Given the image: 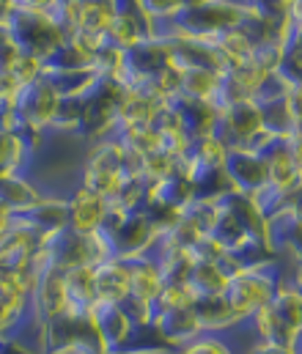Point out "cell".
Segmentation results:
<instances>
[{
    "label": "cell",
    "instance_id": "6",
    "mask_svg": "<svg viewBox=\"0 0 302 354\" xmlns=\"http://www.w3.org/2000/svg\"><path fill=\"white\" fill-rule=\"evenodd\" d=\"M225 174L234 184V192L258 198L267 187H270V165L264 160V154L256 151H231L228 162H225Z\"/></svg>",
    "mask_w": 302,
    "mask_h": 354
},
{
    "label": "cell",
    "instance_id": "12",
    "mask_svg": "<svg viewBox=\"0 0 302 354\" xmlns=\"http://www.w3.org/2000/svg\"><path fill=\"white\" fill-rule=\"evenodd\" d=\"M33 157H36V151L19 127L0 129V176L25 174Z\"/></svg>",
    "mask_w": 302,
    "mask_h": 354
},
{
    "label": "cell",
    "instance_id": "28",
    "mask_svg": "<svg viewBox=\"0 0 302 354\" xmlns=\"http://www.w3.org/2000/svg\"><path fill=\"white\" fill-rule=\"evenodd\" d=\"M286 280H289V283H294V286L302 291V272H292V274H286Z\"/></svg>",
    "mask_w": 302,
    "mask_h": 354
},
{
    "label": "cell",
    "instance_id": "1",
    "mask_svg": "<svg viewBox=\"0 0 302 354\" xmlns=\"http://www.w3.org/2000/svg\"><path fill=\"white\" fill-rule=\"evenodd\" d=\"M283 280H286V269L281 261L245 266L239 274L231 277V283L225 288V299L236 310V316L242 322H247L250 316H256L261 308H267L272 302V297Z\"/></svg>",
    "mask_w": 302,
    "mask_h": 354
},
{
    "label": "cell",
    "instance_id": "25",
    "mask_svg": "<svg viewBox=\"0 0 302 354\" xmlns=\"http://www.w3.org/2000/svg\"><path fill=\"white\" fill-rule=\"evenodd\" d=\"M0 354H36V352L25 349V346L17 344V341H0Z\"/></svg>",
    "mask_w": 302,
    "mask_h": 354
},
{
    "label": "cell",
    "instance_id": "5",
    "mask_svg": "<svg viewBox=\"0 0 302 354\" xmlns=\"http://www.w3.org/2000/svg\"><path fill=\"white\" fill-rule=\"evenodd\" d=\"M97 327H100L102 338L107 344V352H124V349H135L138 346V327L132 324V319L124 313L121 305L113 302H97L88 308Z\"/></svg>",
    "mask_w": 302,
    "mask_h": 354
},
{
    "label": "cell",
    "instance_id": "21",
    "mask_svg": "<svg viewBox=\"0 0 302 354\" xmlns=\"http://www.w3.org/2000/svg\"><path fill=\"white\" fill-rule=\"evenodd\" d=\"M286 102H289L292 118H294V124H297V132H302V83L286 91Z\"/></svg>",
    "mask_w": 302,
    "mask_h": 354
},
{
    "label": "cell",
    "instance_id": "11",
    "mask_svg": "<svg viewBox=\"0 0 302 354\" xmlns=\"http://www.w3.org/2000/svg\"><path fill=\"white\" fill-rule=\"evenodd\" d=\"M196 313L201 319L203 333H211V335H228L234 330H242L245 322L236 316V310L228 305L225 294H217V297H198L196 299Z\"/></svg>",
    "mask_w": 302,
    "mask_h": 354
},
{
    "label": "cell",
    "instance_id": "17",
    "mask_svg": "<svg viewBox=\"0 0 302 354\" xmlns=\"http://www.w3.org/2000/svg\"><path fill=\"white\" fill-rule=\"evenodd\" d=\"M231 283V274L223 264V259L217 261H196L193 272H190V286L196 288L198 297H217V294H225Z\"/></svg>",
    "mask_w": 302,
    "mask_h": 354
},
{
    "label": "cell",
    "instance_id": "30",
    "mask_svg": "<svg viewBox=\"0 0 302 354\" xmlns=\"http://www.w3.org/2000/svg\"><path fill=\"white\" fill-rule=\"evenodd\" d=\"M110 354H138L135 349H124V352H110Z\"/></svg>",
    "mask_w": 302,
    "mask_h": 354
},
{
    "label": "cell",
    "instance_id": "15",
    "mask_svg": "<svg viewBox=\"0 0 302 354\" xmlns=\"http://www.w3.org/2000/svg\"><path fill=\"white\" fill-rule=\"evenodd\" d=\"M64 277H66L69 308L88 310L91 305L100 302V294H97V266H75V269H66Z\"/></svg>",
    "mask_w": 302,
    "mask_h": 354
},
{
    "label": "cell",
    "instance_id": "10",
    "mask_svg": "<svg viewBox=\"0 0 302 354\" xmlns=\"http://www.w3.org/2000/svg\"><path fill=\"white\" fill-rule=\"evenodd\" d=\"M247 333L253 335V341H261V344H272V346H286V349H302V338L297 333H292L281 319L278 313L267 305L261 308L256 316H250L245 322Z\"/></svg>",
    "mask_w": 302,
    "mask_h": 354
},
{
    "label": "cell",
    "instance_id": "7",
    "mask_svg": "<svg viewBox=\"0 0 302 354\" xmlns=\"http://www.w3.org/2000/svg\"><path fill=\"white\" fill-rule=\"evenodd\" d=\"M30 308L41 322H53L58 319L66 308H69V294H66V277L64 269L58 266H44L39 272L36 288L30 294Z\"/></svg>",
    "mask_w": 302,
    "mask_h": 354
},
{
    "label": "cell",
    "instance_id": "9",
    "mask_svg": "<svg viewBox=\"0 0 302 354\" xmlns=\"http://www.w3.org/2000/svg\"><path fill=\"white\" fill-rule=\"evenodd\" d=\"M129 266V297L143 299V302H157V297L165 288V274L154 253L138 256V259H124Z\"/></svg>",
    "mask_w": 302,
    "mask_h": 354
},
{
    "label": "cell",
    "instance_id": "4",
    "mask_svg": "<svg viewBox=\"0 0 302 354\" xmlns=\"http://www.w3.org/2000/svg\"><path fill=\"white\" fill-rule=\"evenodd\" d=\"M151 335L157 341V346L168 349V352H179L182 346L193 344L196 338L206 335L201 327V319L193 308H182V310H160L151 327Z\"/></svg>",
    "mask_w": 302,
    "mask_h": 354
},
{
    "label": "cell",
    "instance_id": "2",
    "mask_svg": "<svg viewBox=\"0 0 302 354\" xmlns=\"http://www.w3.org/2000/svg\"><path fill=\"white\" fill-rule=\"evenodd\" d=\"M61 93L53 86V80L44 75L41 80L25 86L19 91V96L14 99V115H17V124L19 129H28V132H50L55 115H58V107H61Z\"/></svg>",
    "mask_w": 302,
    "mask_h": 354
},
{
    "label": "cell",
    "instance_id": "29",
    "mask_svg": "<svg viewBox=\"0 0 302 354\" xmlns=\"http://www.w3.org/2000/svg\"><path fill=\"white\" fill-rule=\"evenodd\" d=\"M203 3H209V0H185V8H198Z\"/></svg>",
    "mask_w": 302,
    "mask_h": 354
},
{
    "label": "cell",
    "instance_id": "18",
    "mask_svg": "<svg viewBox=\"0 0 302 354\" xmlns=\"http://www.w3.org/2000/svg\"><path fill=\"white\" fill-rule=\"evenodd\" d=\"M270 308L278 313V319H281L292 333H297L302 338V291L294 283L283 280V283L278 286V291H275Z\"/></svg>",
    "mask_w": 302,
    "mask_h": 354
},
{
    "label": "cell",
    "instance_id": "3",
    "mask_svg": "<svg viewBox=\"0 0 302 354\" xmlns=\"http://www.w3.org/2000/svg\"><path fill=\"white\" fill-rule=\"evenodd\" d=\"M261 132H264V113L256 99L223 107L217 115V127H214V135L231 151H239V149L247 151L250 143L256 140V135H261Z\"/></svg>",
    "mask_w": 302,
    "mask_h": 354
},
{
    "label": "cell",
    "instance_id": "24",
    "mask_svg": "<svg viewBox=\"0 0 302 354\" xmlns=\"http://www.w3.org/2000/svg\"><path fill=\"white\" fill-rule=\"evenodd\" d=\"M289 149H292V157H294L297 171L302 174V132H294V135L289 138Z\"/></svg>",
    "mask_w": 302,
    "mask_h": 354
},
{
    "label": "cell",
    "instance_id": "13",
    "mask_svg": "<svg viewBox=\"0 0 302 354\" xmlns=\"http://www.w3.org/2000/svg\"><path fill=\"white\" fill-rule=\"evenodd\" d=\"M41 198H44V192L25 174L0 176V209H6L11 214H22V212L33 209Z\"/></svg>",
    "mask_w": 302,
    "mask_h": 354
},
{
    "label": "cell",
    "instance_id": "16",
    "mask_svg": "<svg viewBox=\"0 0 302 354\" xmlns=\"http://www.w3.org/2000/svg\"><path fill=\"white\" fill-rule=\"evenodd\" d=\"M214 47H217V53H220L225 69L242 66V64H247V61L256 55V41H253V36H250L242 25H239V28H231V30H225V33H220V36L214 39Z\"/></svg>",
    "mask_w": 302,
    "mask_h": 354
},
{
    "label": "cell",
    "instance_id": "27",
    "mask_svg": "<svg viewBox=\"0 0 302 354\" xmlns=\"http://www.w3.org/2000/svg\"><path fill=\"white\" fill-rule=\"evenodd\" d=\"M138 354H173L168 349H160V346H146V349H135Z\"/></svg>",
    "mask_w": 302,
    "mask_h": 354
},
{
    "label": "cell",
    "instance_id": "20",
    "mask_svg": "<svg viewBox=\"0 0 302 354\" xmlns=\"http://www.w3.org/2000/svg\"><path fill=\"white\" fill-rule=\"evenodd\" d=\"M173 354H239V352L231 346V341H228L225 335H211V333H206V335L196 338L193 344L182 346L179 352H173Z\"/></svg>",
    "mask_w": 302,
    "mask_h": 354
},
{
    "label": "cell",
    "instance_id": "23",
    "mask_svg": "<svg viewBox=\"0 0 302 354\" xmlns=\"http://www.w3.org/2000/svg\"><path fill=\"white\" fill-rule=\"evenodd\" d=\"M281 217H289L292 223H300V225H302V187L297 189V192H294V198H292L289 209H286Z\"/></svg>",
    "mask_w": 302,
    "mask_h": 354
},
{
    "label": "cell",
    "instance_id": "26",
    "mask_svg": "<svg viewBox=\"0 0 302 354\" xmlns=\"http://www.w3.org/2000/svg\"><path fill=\"white\" fill-rule=\"evenodd\" d=\"M289 22L292 28H302V0H294L289 8Z\"/></svg>",
    "mask_w": 302,
    "mask_h": 354
},
{
    "label": "cell",
    "instance_id": "22",
    "mask_svg": "<svg viewBox=\"0 0 302 354\" xmlns=\"http://www.w3.org/2000/svg\"><path fill=\"white\" fill-rule=\"evenodd\" d=\"M242 354H302V349H286V346H272V344L253 341Z\"/></svg>",
    "mask_w": 302,
    "mask_h": 354
},
{
    "label": "cell",
    "instance_id": "19",
    "mask_svg": "<svg viewBox=\"0 0 302 354\" xmlns=\"http://www.w3.org/2000/svg\"><path fill=\"white\" fill-rule=\"evenodd\" d=\"M217 83H220V72H211V69H187L185 72V80H182V96L211 102L214 93H217Z\"/></svg>",
    "mask_w": 302,
    "mask_h": 354
},
{
    "label": "cell",
    "instance_id": "14",
    "mask_svg": "<svg viewBox=\"0 0 302 354\" xmlns=\"http://www.w3.org/2000/svg\"><path fill=\"white\" fill-rule=\"evenodd\" d=\"M97 294L100 302H113V305L129 299V266L124 259H110L97 266Z\"/></svg>",
    "mask_w": 302,
    "mask_h": 354
},
{
    "label": "cell",
    "instance_id": "8",
    "mask_svg": "<svg viewBox=\"0 0 302 354\" xmlns=\"http://www.w3.org/2000/svg\"><path fill=\"white\" fill-rule=\"evenodd\" d=\"M66 203H69V228L77 231V234H97L104 228V220H107V201L75 184V189L66 195Z\"/></svg>",
    "mask_w": 302,
    "mask_h": 354
}]
</instances>
